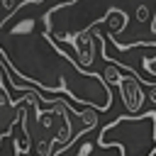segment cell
I'll list each match as a JSON object with an SVG mask.
<instances>
[{"label":"cell","instance_id":"cell-1","mask_svg":"<svg viewBox=\"0 0 156 156\" xmlns=\"http://www.w3.org/2000/svg\"><path fill=\"white\" fill-rule=\"evenodd\" d=\"M136 17H139V20H146V17H149V10L141 5V7H139V12H136Z\"/></svg>","mask_w":156,"mask_h":156},{"label":"cell","instance_id":"cell-2","mask_svg":"<svg viewBox=\"0 0 156 156\" xmlns=\"http://www.w3.org/2000/svg\"><path fill=\"white\" fill-rule=\"evenodd\" d=\"M154 32H156V20H154Z\"/></svg>","mask_w":156,"mask_h":156}]
</instances>
